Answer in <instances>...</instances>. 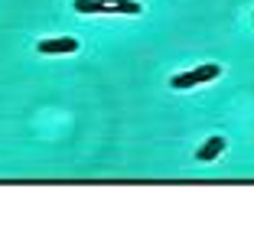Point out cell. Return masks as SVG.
I'll use <instances>...</instances> for the list:
<instances>
[{
  "instance_id": "obj_3",
  "label": "cell",
  "mask_w": 254,
  "mask_h": 251,
  "mask_svg": "<svg viewBox=\"0 0 254 251\" xmlns=\"http://www.w3.org/2000/svg\"><path fill=\"white\" fill-rule=\"evenodd\" d=\"M222 150H225V137H209V141L199 147V154H195V157H199L202 163H212Z\"/></svg>"
},
{
  "instance_id": "obj_5",
  "label": "cell",
  "mask_w": 254,
  "mask_h": 251,
  "mask_svg": "<svg viewBox=\"0 0 254 251\" xmlns=\"http://www.w3.org/2000/svg\"><path fill=\"white\" fill-rule=\"evenodd\" d=\"M75 13H108L105 0H75Z\"/></svg>"
},
{
  "instance_id": "obj_2",
  "label": "cell",
  "mask_w": 254,
  "mask_h": 251,
  "mask_svg": "<svg viewBox=\"0 0 254 251\" xmlns=\"http://www.w3.org/2000/svg\"><path fill=\"white\" fill-rule=\"evenodd\" d=\"M43 56H56V52H75L78 49V39H72V36H59V39H39V46H36Z\"/></svg>"
},
{
  "instance_id": "obj_4",
  "label": "cell",
  "mask_w": 254,
  "mask_h": 251,
  "mask_svg": "<svg viewBox=\"0 0 254 251\" xmlns=\"http://www.w3.org/2000/svg\"><path fill=\"white\" fill-rule=\"evenodd\" d=\"M108 13H140V3L137 0H105Z\"/></svg>"
},
{
  "instance_id": "obj_1",
  "label": "cell",
  "mask_w": 254,
  "mask_h": 251,
  "mask_svg": "<svg viewBox=\"0 0 254 251\" xmlns=\"http://www.w3.org/2000/svg\"><path fill=\"white\" fill-rule=\"evenodd\" d=\"M218 72H222V66H215V62H209V66H199V69H192V72H183V75H176L173 79V88H192V85H205V82H212V79H218Z\"/></svg>"
}]
</instances>
